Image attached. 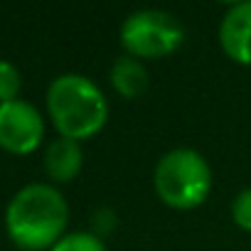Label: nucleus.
I'll list each match as a JSON object with an SVG mask.
<instances>
[{
	"mask_svg": "<svg viewBox=\"0 0 251 251\" xmlns=\"http://www.w3.org/2000/svg\"><path fill=\"white\" fill-rule=\"evenodd\" d=\"M84 165L81 146L72 138H54L45 151V170L54 182H72Z\"/></svg>",
	"mask_w": 251,
	"mask_h": 251,
	"instance_id": "obj_7",
	"label": "nucleus"
},
{
	"mask_svg": "<svg viewBox=\"0 0 251 251\" xmlns=\"http://www.w3.org/2000/svg\"><path fill=\"white\" fill-rule=\"evenodd\" d=\"M47 113L62 138H94L108 121L103 91L84 74H62L47 89Z\"/></svg>",
	"mask_w": 251,
	"mask_h": 251,
	"instance_id": "obj_2",
	"label": "nucleus"
},
{
	"mask_svg": "<svg viewBox=\"0 0 251 251\" xmlns=\"http://www.w3.org/2000/svg\"><path fill=\"white\" fill-rule=\"evenodd\" d=\"M231 219L239 229L251 231V187L241 190L231 202Z\"/></svg>",
	"mask_w": 251,
	"mask_h": 251,
	"instance_id": "obj_11",
	"label": "nucleus"
},
{
	"mask_svg": "<svg viewBox=\"0 0 251 251\" xmlns=\"http://www.w3.org/2000/svg\"><path fill=\"white\" fill-rule=\"evenodd\" d=\"M50 251H108L103 239L94 231H72L64 234Z\"/></svg>",
	"mask_w": 251,
	"mask_h": 251,
	"instance_id": "obj_9",
	"label": "nucleus"
},
{
	"mask_svg": "<svg viewBox=\"0 0 251 251\" xmlns=\"http://www.w3.org/2000/svg\"><path fill=\"white\" fill-rule=\"evenodd\" d=\"M219 45L224 54L244 67H251V0L234 3L219 23Z\"/></svg>",
	"mask_w": 251,
	"mask_h": 251,
	"instance_id": "obj_6",
	"label": "nucleus"
},
{
	"mask_svg": "<svg viewBox=\"0 0 251 251\" xmlns=\"http://www.w3.org/2000/svg\"><path fill=\"white\" fill-rule=\"evenodd\" d=\"M69 207L64 195L45 182H35L15 192L5 209L10 239L25 251L52 249L67 229Z\"/></svg>",
	"mask_w": 251,
	"mask_h": 251,
	"instance_id": "obj_1",
	"label": "nucleus"
},
{
	"mask_svg": "<svg viewBox=\"0 0 251 251\" xmlns=\"http://www.w3.org/2000/svg\"><path fill=\"white\" fill-rule=\"evenodd\" d=\"M182 42H185V27L180 18L160 8L136 10L121 25V45L126 54L141 62L168 57Z\"/></svg>",
	"mask_w": 251,
	"mask_h": 251,
	"instance_id": "obj_4",
	"label": "nucleus"
},
{
	"mask_svg": "<svg viewBox=\"0 0 251 251\" xmlns=\"http://www.w3.org/2000/svg\"><path fill=\"white\" fill-rule=\"evenodd\" d=\"M20 72L15 64L5 62V59H0V103H10L18 99L20 94Z\"/></svg>",
	"mask_w": 251,
	"mask_h": 251,
	"instance_id": "obj_10",
	"label": "nucleus"
},
{
	"mask_svg": "<svg viewBox=\"0 0 251 251\" xmlns=\"http://www.w3.org/2000/svg\"><path fill=\"white\" fill-rule=\"evenodd\" d=\"M45 138V121L40 111L15 99L10 103H0V148L13 155L32 153Z\"/></svg>",
	"mask_w": 251,
	"mask_h": 251,
	"instance_id": "obj_5",
	"label": "nucleus"
},
{
	"mask_svg": "<svg viewBox=\"0 0 251 251\" xmlns=\"http://www.w3.org/2000/svg\"><path fill=\"white\" fill-rule=\"evenodd\" d=\"M108 79H111V86L116 89V94L123 99H138L151 84V74H148L146 64L131 54H121L111 64Z\"/></svg>",
	"mask_w": 251,
	"mask_h": 251,
	"instance_id": "obj_8",
	"label": "nucleus"
},
{
	"mask_svg": "<svg viewBox=\"0 0 251 251\" xmlns=\"http://www.w3.org/2000/svg\"><path fill=\"white\" fill-rule=\"evenodd\" d=\"M212 185L214 175L207 158L192 148L168 151L153 170L155 195L173 209L185 212L200 207L209 197Z\"/></svg>",
	"mask_w": 251,
	"mask_h": 251,
	"instance_id": "obj_3",
	"label": "nucleus"
},
{
	"mask_svg": "<svg viewBox=\"0 0 251 251\" xmlns=\"http://www.w3.org/2000/svg\"><path fill=\"white\" fill-rule=\"evenodd\" d=\"M118 224V219H116V212L113 209H108V207H101V209H96L94 214H91V231L96 234V236H106V234H111L113 231V226Z\"/></svg>",
	"mask_w": 251,
	"mask_h": 251,
	"instance_id": "obj_12",
	"label": "nucleus"
}]
</instances>
